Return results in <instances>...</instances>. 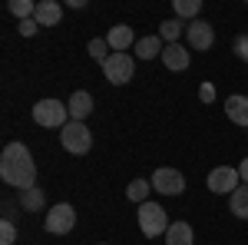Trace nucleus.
Masks as SVG:
<instances>
[{
  "label": "nucleus",
  "instance_id": "obj_1",
  "mask_svg": "<svg viewBox=\"0 0 248 245\" xmlns=\"http://www.w3.org/2000/svg\"><path fill=\"white\" fill-rule=\"evenodd\" d=\"M0 179L7 186L20 189V192L33 189V182H37V163H33V152H30L27 143H10L3 149V156H0Z\"/></svg>",
  "mask_w": 248,
  "mask_h": 245
},
{
  "label": "nucleus",
  "instance_id": "obj_2",
  "mask_svg": "<svg viewBox=\"0 0 248 245\" xmlns=\"http://www.w3.org/2000/svg\"><path fill=\"white\" fill-rule=\"evenodd\" d=\"M33 123L43 126V130H63L70 123V106L53 99V96H46V99H40L33 106Z\"/></svg>",
  "mask_w": 248,
  "mask_h": 245
},
{
  "label": "nucleus",
  "instance_id": "obj_3",
  "mask_svg": "<svg viewBox=\"0 0 248 245\" xmlns=\"http://www.w3.org/2000/svg\"><path fill=\"white\" fill-rule=\"evenodd\" d=\"M136 219H139V232H142L146 239H159V235H166L169 226H172L166 209L155 206V202H142L139 212H136Z\"/></svg>",
  "mask_w": 248,
  "mask_h": 245
},
{
  "label": "nucleus",
  "instance_id": "obj_4",
  "mask_svg": "<svg viewBox=\"0 0 248 245\" xmlns=\"http://www.w3.org/2000/svg\"><path fill=\"white\" fill-rule=\"evenodd\" d=\"M60 146L66 152H73V156H83V152L93 149V132L86 123H77V119H70L63 130H60Z\"/></svg>",
  "mask_w": 248,
  "mask_h": 245
},
{
  "label": "nucleus",
  "instance_id": "obj_5",
  "mask_svg": "<svg viewBox=\"0 0 248 245\" xmlns=\"http://www.w3.org/2000/svg\"><path fill=\"white\" fill-rule=\"evenodd\" d=\"M73 226H77V209L70 206V202H57L46 212V219H43V229L50 235H70Z\"/></svg>",
  "mask_w": 248,
  "mask_h": 245
},
{
  "label": "nucleus",
  "instance_id": "obj_6",
  "mask_svg": "<svg viewBox=\"0 0 248 245\" xmlns=\"http://www.w3.org/2000/svg\"><path fill=\"white\" fill-rule=\"evenodd\" d=\"M136 73V60L133 53H113V57L103 63V76L113 83V86H123V83H129Z\"/></svg>",
  "mask_w": 248,
  "mask_h": 245
},
{
  "label": "nucleus",
  "instance_id": "obj_7",
  "mask_svg": "<svg viewBox=\"0 0 248 245\" xmlns=\"http://www.w3.org/2000/svg\"><path fill=\"white\" fill-rule=\"evenodd\" d=\"M205 186L215 192V196H232L235 189L242 186V176H238V169H232V166H215V169L209 172V182Z\"/></svg>",
  "mask_w": 248,
  "mask_h": 245
},
{
  "label": "nucleus",
  "instance_id": "obj_8",
  "mask_svg": "<svg viewBox=\"0 0 248 245\" xmlns=\"http://www.w3.org/2000/svg\"><path fill=\"white\" fill-rule=\"evenodd\" d=\"M153 189L162 192V196H182V192H186V176H182L179 169L162 166V169L153 172Z\"/></svg>",
  "mask_w": 248,
  "mask_h": 245
},
{
  "label": "nucleus",
  "instance_id": "obj_9",
  "mask_svg": "<svg viewBox=\"0 0 248 245\" xmlns=\"http://www.w3.org/2000/svg\"><path fill=\"white\" fill-rule=\"evenodd\" d=\"M186 40H189L192 50H212V43H215V27H212L209 20H192L189 27H186Z\"/></svg>",
  "mask_w": 248,
  "mask_h": 245
},
{
  "label": "nucleus",
  "instance_id": "obj_10",
  "mask_svg": "<svg viewBox=\"0 0 248 245\" xmlns=\"http://www.w3.org/2000/svg\"><path fill=\"white\" fill-rule=\"evenodd\" d=\"M162 63L169 66L172 73H182V70H189V63H192V53L182 47V43H166V50H162Z\"/></svg>",
  "mask_w": 248,
  "mask_h": 245
},
{
  "label": "nucleus",
  "instance_id": "obj_11",
  "mask_svg": "<svg viewBox=\"0 0 248 245\" xmlns=\"http://www.w3.org/2000/svg\"><path fill=\"white\" fill-rule=\"evenodd\" d=\"M225 116H229L235 126L248 130V96L245 93H235L225 99Z\"/></svg>",
  "mask_w": 248,
  "mask_h": 245
},
{
  "label": "nucleus",
  "instance_id": "obj_12",
  "mask_svg": "<svg viewBox=\"0 0 248 245\" xmlns=\"http://www.w3.org/2000/svg\"><path fill=\"white\" fill-rule=\"evenodd\" d=\"M106 40H109L113 53H129V47H136V33H133V27H126V23H116L113 30L106 33Z\"/></svg>",
  "mask_w": 248,
  "mask_h": 245
},
{
  "label": "nucleus",
  "instance_id": "obj_13",
  "mask_svg": "<svg viewBox=\"0 0 248 245\" xmlns=\"http://www.w3.org/2000/svg\"><path fill=\"white\" fill-rule=\"evenodd\" d=\"M162 50H166V40L159 37V33H149V37H139L133 47V53L139 60H153V57H162Z\"/></svg>",
  "mask_w": 248,
  "mask_h": 245
},
{
  "label": "nucleus",
  "instance_id": "obj_14",
  "mask_svg": "<svg viewBox=\"0 0 248 245\" xmlns=\"http://www.w3.org/2000/svg\"><path fill=\"white\" fill-rule=\"evenodd\" d=\"M33 20H37L40 27H57L60 20H63V7H60L57 0H40Z\"/></svg>",
  "mask_w": 248,
  "mask_h": 245
},
{
  "label": "nucleus",
  "instance_id": "obj_15",
  "mask_svg": "<svg viewBox=\"0 0 248 245\" xmlns=\"http://www.w3.org/2000/svg\"><path fill=\"white\" fill-rule=\"evenodd\" d=\"M66 106H70V119L83 123L86 116L93 113V96L86 93V90H77V93L70 96V103H66Z\"/></svg>",
  "mask_w": 248,
  "mask_h": 245
},
{
  "label": "nucleus",
  "instance_id": "obj_16",
  "mask_svg": "<svg viewBox=\"0 0 248 245\" xmlns=\"http://www.w3.org/2000/svg\"><path fill=\"white\" fill-rule=\"evenodd\" d=\"M195 242V232H192V226L189 222H172L169 226V232H166V245H192Z\"/></svg>",
  "mask_w": 248,
  "mask_h": 245
},
{
  "label": "nucleus",
  "instance_id": "obj_17",
  "mask_svg": "<svg viewBox=\"0 0 248 245\" xmlns=\"http://www.w3.org/2000/svg\"><path fill=\"white\" fill-rule=\"evenodd\" d=\"M229 209H232L235 219H248V186H245V182L229 196Z\"/></svg>",
  "mask_w": 248,
  "mask_h": 245
},
{
  "label": "nucleus",
  "instance_id": "obj_18",
  "mask_svg": "<svg viewBox=\"0 0 248 245\" xmlns=\"http://www.w3.org/2000/svg\"><path fill=\"white\" fill-rule=\"evenodd\" d=\"M186 27H189V23H182L179 17H169V20L159 23V37L166 40V43H179V37L186 33Z\"/></svg>",
  "mask_w": 248,
  "mask_h": 245
},
{
  "label": "nucleus",
  "instance_id": "obj_19",
  "mask_svg": "<svg viewBox=\"0 0 248 245\" xmlns=\"http://www.w3.org/2000/svg\"><path fill=\"white\" fill-rule=\"evenodd\" d=\"M149 192H153V182L149 179H133L129 189H126V199L136 202V206H142V202H149Z\"/></svg>",
  "mask_w": 248,
  "mask_h": 245
},
{
  "label": "nucleus",
  "instance_id": "obj_20",
  "mask_svg": "<svg viewBox=\"0 0 248 245\" xmlns=\"http://www.w3.org/2000/svg\"><path fill=\"white\" fill-rule=\"evenodd\" d=\"M43 189L33 186V189H27V192H20V209L23 212H43Z\"/></svg>",
  "mask_w": 248,
  "mask_h": 245
},
{
  "label": "nucleus",
  "instance_id": "obj_21",
  "mask_svg": "<svg viewBox=\"0 0 248 245\" xmlns=\"http://www.w3.org/2000/svg\"><path fill=\"white\" fill-rule=\"evenodd\" d=\"M172 7H175L179 20H199V14H202V0H172Z\"/></svg>",
  "mask_w": 248,
  "mask_h": 245
},
{
  "label": "nucleus",
  "instance_id": "obj_22",
  "mask_svg": "<svg viewBox=\"0 0 248 245\" xmlns=\"http://www.w3.org/2000/svg\"><path fill=\"white\" fill-rule=\"evenodd\" d=\"M86 50H90V57H93L96 63H106V60L113 57V53H109L113 47H109V40H106V37H96V40H90V47H86Z\"/></svg>",
  "mask_w": 248,
  "mask_h": 245
},
{
  "label": "nucleus",
  "instance_id": "obj_23",
  "mask_svg": "<svg viewBox=\"0 0 248 245\" xmlns=\"http://www.w3.org/2000/svg\"><path fill=\"white\" fill-rule=\"evenodd\" d=\"M7 10H10L17 20H30L33 14H37V3H30V0H10Z\"/></svg>",
  "mask_w": 248,
  "mask_h": 245
},
{
  "label": "nucleus",
  "instance_id": "obj_24",
  "mask_svg": "<svg viewBox=\"0 0 248 245\" xmlns=\"http://www.w3.org/2000/svg\"><path fill=\"white\" fill-rule=\"evenodd\" d=\"M14 242H17V226L10 219H3L0 222V245H14Z\"/></svg>",
  "mask_w": 248,
  "mask_h": 245
},
{
  "label": "nucleus",
  "instance_id": "obj_25",
  "mask_svg": "<svg viewBox=\"0 0 248 245\" xmlns=\"http://www.w3.org/2000/svg\"><path fill=\"white\" fill-rule=\"evenodd\" d=\"M232 50L238 53V60H242V63H248V33H238V37H235V43H232Z\"/></svg>",
  "mask_w": 248,
  "mask_h": 245
},
{
  "label": "nucleus",
  "instance_id": "obj_26",
  "mask_svg": "<svg viewBox=\"0 0 248 245\" xmlns=\"http://www.w3.org/2000/svg\"><path fill=\"white\" fill-rule=\"evenodd\" d=\"M17 30H20V37H33V33L40 30V23H37L33 17H30V20H20V27H17Z\"/></svg>",
  "mask_w": 248,
  "mask_h": 245
},
{
  "label": "nucleus",
  "instance_id": "obj_27",
  "mask_svg": "<svg viewBox=\"0 0 248 245\" xmlns=\"http://www.w3.org/2000/svg\"><path fill=\"white\" fill-rule=\"evenodd\" d=\"M199 96H202V99L209 103V99H215V90H212L209 83H202V86H199Z\"/></svg>",
  "mask_w": 248,
  "mask_h": 245
},
{
  "label": "nucleus",
  "instance_id": "obj_28",
  "mask_svg": "<svg viewBox=\"0 0 248 245\" xmlns=\"http://www.w3.org/2000/svg\"><path fill=\"white\" fill-rule=\"evenodd\" d=\"M238 176H242V182H245V186H248V156H245V159H242V166H238Z\"/></svg>",
  "mask_w": 248,
  "mask_h": 245
}]
</instances>
